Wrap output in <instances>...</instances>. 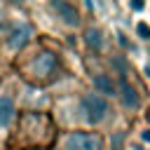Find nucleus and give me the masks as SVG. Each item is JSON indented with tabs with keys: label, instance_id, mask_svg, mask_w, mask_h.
Masks as SVG:
<instances>
[{
	"label": "nucleus",
	"instance_id": "obj_1",
	"mask_svg": "<svg viewBox=\"0 0 150 150\" xmlns=\"http://www.w3.org/2000/svg\"><path fill=\"white\" fill-rule=\"evenodd\" d=\"M80 110H82V117L89 122V124H101L108 112H110V103L105 96H101L98 91H89L82 96L80 101Z\"/></svg>",
	"mask_w": 150,
	"mask_h": 150
},
{
	"label": "nucleus",
	"instance_id": "obj_2",
	"mask_svg": "<svg viewBox=\"0 0 150 150\" xmlns=\"http://www.w3.org/2000/svg\"><path fill=\"white\" fill-rule=\"evenodd\" d=\"M30 70H33V77L40 80V82L52 80V77H56V73H59V59H56L52 52H42V54H38V56L33 59Z\"/></svg>",
	"mask_w": 150,
	"mask_h": 150
},
{
	"label": "nucleus",
	"instance_id": "obj_3",
	"mask_svg": "<svg viewBox=\"0 0 150 150\" xmlns=\"http://www.w3.org/2000/svg\"><path fill=\"white\" fill-rule=\"evenodd\" d=\"M103 138L91 131H73L66 136V150H103Z\"/></svg>",
	"mask_w": 150,
	"mask_h": 150
},
{
	"label": "nucleus",
	"instance_id": "obj_4",
	"mask_svg": "<svg viewBox=\"0 0 150 150\" xmlns=\"http://www.w3.org/2000/svg\"><path fill=\"white\" fill-rule=\"evenodd\" d=\"M28 40H30V26H28V23H14V26L7 30L5 47L12 49V52H16V49H21Z\"/></svg>",
	"mask_w": 150,
	"mask_h": 150
},
{
	"label": "nucleus",
	"instance_id": "obj_5",
	"mask_svg": "<svg viewBox=\"0 0 150 150\" xmlns=\"http://www.w3.org/2000/svg\"><path fill=\"white\" fill-rule=\"evenodd\" d=\"M120 101H122V105L124 108H129V110H134V108H138V103H141V94L136 91V87L127 80V77H122L120 80Z\"/></svg>",
	"mask_w": 150,
	"mask_h": 150
},
{
	"label": "nucleus",
	"instance_id": "obj_6",
	"mask_svg": "<svg viewBox=\"0 0 150 150\" xmlns=\"http://www.w3.org/2000/svg\"><path fill=\"white\" fill-rule=\"evenodd\" d=\"M52 5H54V9H56V14H59V19L63 21V23H68V26H80V14H77V9L70 5V2H66V0H52Z\"/></svg>",
	"mask_w": 150,
	"mask_h": 150
},
{
	"label": "nucleus",
	"instance_id": "obj_7",
	"mask_svg": "<svg viewBox=\"0 0 150 150\" xmlns=\"http://www.w3.org/2000/svg\"><path fill=\"white\" fill-rule=\"evenodd\" d=\"M12 120H14V98L9 94H5V96H0V127L7 129L12 124Z\"/></svg>",
	"mask_w": 150,
	"mask_h": 150
},
{
	"label": "nucleus",
	"instance_id": "obj_8",
	"mask_svg": "<svg viewBox=\"0 0 150 150\" xmlns=\"http://www.w3.org/2000/svg\"><path fill=\"white\" fill-rule=\"evenodd\" d=\"M94 87H96V91L101 94V96H117V84L112 82V77L110 75H96L94 77Z\"/></svg>",
	"mask_w": 150,
	"mask_h": 150
},
{
	"label": "nucleus",
	"instance_id": "obj_9",
	"mask_svg": "<svg viewBox=\"0 0 150 150\" xmlns=\"http://www.w3.org/2000/svg\"><path fill=\"white\" fill-rule=\"evenodd\" d=\"M84 45L91 49V52H101L103 49V30L101 28H87L84 30Z\"/></svg>",
	"mask_w": 150,
	"mask_h": 150
},
{
	"label": "nucleus",
	"instance_id": "obj_10",
	"mask_svg": "<svg viewBox=\"0 0 150 150\" xmlns=\"http://www.w3.org/2000/svg\"><path fill=\"white\" fill-rule=\"evenodd\" d=\"M138 35L143 38V40H150V28H148V23H138Z\"/></svg>",
	"mask_w": 150,
	"mask_h": 150
},
{
	"label": "nucleus",
	"instance_id": "obj_11",
	"mask_svg": "<svg viewBox=\"0 0 150 150\" xmlns=\"http://www.w3.org/2000/svg\"><path fill=\"white\" fill-rule=\"evenodd\" d=\"M131 9H143V0H131Z\"/></svg>",
	"mask_w": 150,
	"mask_h": 150
},
{
	"label": "nucleus",
	"instance_id": "obj_12",
	"mask_svg": "<svg viewBox=\"0 0 150 150\" xmlns=\"http://www.w3.org/2000/svg\"><path fill=\"white\" fill-rule=\"evenodd\" d=\"M2 23H5V16H2V9H0V30H2Z\"/></svg>",
	"mask_w": 150,
	"mask_h": 150
},
{
	"label": "nucleus",
	"instance_id": "obj_13",
	"mask_svg": "<svg viewBox=\"0 0 150 150\" xmlns=\"http://www.w3.org/2000/svg\"><path fill=\"white\" fill-rule=\"evenodd\" d=\"M148 120H150V110H148Z\"/></svg>",
	"mask_w": 150,
	"mask_h": 150
},
{
	"label": "nucleus",
	"instance_id": "obj_14",
	"mask_svg": "<svg viewBox=\"0 0 150 150\" xmlns=\"http://www.w3.org/2000/svg\"><path fill=\"white\" fill-rule=\"evenodd\" d=\"M14 2H23V0H14Z\"/></svg>",
	"mask_w": 150,
	"mask_h": 150
}]
</instances>
